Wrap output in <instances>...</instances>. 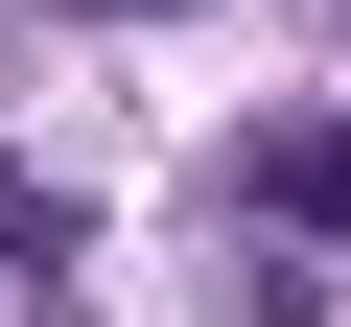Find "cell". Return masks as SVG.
<instances>
[{"label": "cell", "instance_id": "1", "mask_svg": "<svg viewBox=\"0 0 351 327\" xmlns=\"http://www.w3.org/2000/svg\"><path fill=\"white\" fill-rule=\"evenodd\" d=\"M258 187H281L304 234H351V117H304V140H258Z\"/></svg>", "mask_w": 351, "mask_h": 327}]
</instances>
